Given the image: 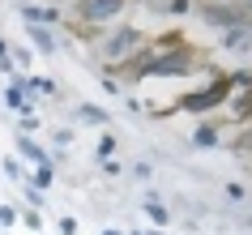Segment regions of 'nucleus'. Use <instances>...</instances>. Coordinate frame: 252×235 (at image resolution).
Segmentation results:
<instances>
[{"instance_id": "nucleus-1", "label": "nucleus", "mask_w": 252, "mask_h": 235, "mask_svg": "<svg viewBox=\"0 0 252 235\" xmlns=\"http://www.w3.org/2000/svg\"><path fill=\"white\" fill-rule=\"evenodd\" d=\"M124 73L133 81H146V77H175L180 81V77H192V73H210V60L192 43H184V34H162V39L146 43L141 56Z\"/></svg>"}, {"instance_id": "nucleus-2", "label": "nucleus", "mask_w": 252, "mask_h": 235, "mask_svg": "<svg viewBox=\"0 0 252 235\" xmlns=\"http://www.w3.org/2000/svg\"><path fill=\"white\" fill-rule=\"evenodd\" d=\"M141 47H146V34L137 26H111L107 39H103V47H98V56L107 60V73H124V68L141 56Z\"/></svg>"}, {"instance_id": "nucleus-3", "label": "nucleus", "mask_w": 252, "mask_h": 235, "mask_svg": "<svg viewBox=\"0 0 252 235\" xmlns=\"http://www.w3.org/2000/svg\"><path fill=\"white\" fill-rule=\"evenodd\" d=\"M231 94H235V81H231V73H218V77H210L205 86H197V90L180 94V111H192V116H205V111H218V107L231 103Z\"/></svg>"}, {"instance_id": "nucleus-4", "label": "nucleus", "mask_w": 252, "mask_h": 235, "mask_svg": "<svg viewBox=\"0 0 252 235\" xmlns=\"http://www.w3.org/2000/svg\"><path fill=\"white\" fill-rule=\"evenodd\" d=\"M124 4L128 0H77V22H86V26H107V22H116L120 13H124Z\"/></svg>"}, {"instance_id": "nucleus-5", "label": "nucleus", "mask_w": 252, "mask_h": 235, "mask_svg": "<svg viewBox=\"0 0 252 235\" xmlns=\"http://www.w3.org/2000/svg\"><path fill=\"white\" fill-rule=\"evenodd\" d=\"M201 17H205V26H214L218 34H222V30L239 26V22H244L248 13L239 9L235 0H205V4H201Z\"/></svg>"}, {"instance_id": "nucleus-6", "label": "nucleus", "mask_w": 252, "mask_h": 235, "mask_svg": "<svg viewBox=\"0 0 252 235\" xmlns=\"http://www.w3.org/2000/svg\"><path fill=\"white\" fill-rule=\"evenodd\" d=\"M30 99H34L30 73H13V77H9V86H4V103L13 107V111H22V116H34V111H30Z\"/></svg>"}, {"instance_id": "nucleus-7", "label": "nucleus", "mask_w": 252, "mask_h": 235, "mask_svg": "<svg viewBox=\"0 0 252 235\" xmlns=\"http://www.w3.org/2000/svg\"><path fill=\"white\" fill-rule=\"evenodd\" d=\"M218 43H222V52H252V17H244L239 26L222 30Z\"/></svg>"}, {"instance_id": "nucleus-8", "label": "nucleus", "mask_w": 252, "mask_h": 235, "mask_svg": "<svg viewBox=\"0 0 252 235\" xmlns=\"http://www.w3.org/2000/svg\"><path fill=\"white\" fill-rule=\"evenodd\" d=\"M17 154H22V163H34V167H43V163H56V158L47 154L39 141H34V133H17Z\"/></svg>"}, {"instance_id": "nucleus-9", "label": "nucleus", "mask_w": 252, "mask_h": 235, "mask_svg": "<svg viewBox=\"0 0 252 235\" xmlns=\"http://www.w3.org/2000/svg\"><path fill=\"white\" fill-rule=\"evenodd\" d=\"M26 34H30V43H34L43 56H56V34H52V26H43V22H26Z\"/></svg>"}, {"instance_id": "nucleus-10", "label": "nucleus", "mask_w": 252, "mask_h": 235, "mask_svg": "<svg viewBox=\"0 0 252 235\" xmlns=\"http://www.w3.org/2000/svg\"><path fill=\"white\" fill-rule=\"evenodd\" d=\"M231 120L235 124H252V86L231 94Z\"/></svg>"}, {"instance_id": "nucleus-11", "label": "nucleus", "mask_w": 252, "mask_h": 235, "mask_svg": "<svg viewBox=\"0 0 252 235\" xmlns=\"http://www.w3.org/2000/svg\"><path fill=\"white\" fill-rule=\"evenodd\" d=\"M22 22H43V26H56L60 13L56 9H39V4H22Z\"/></svg>"}, {"instance_id": "nucleus-12", "label": "nucleus", "mask_w": 252, "mask_h": 235, "mask_svg": "<svg viewBox=\"0 0 252 235\" xmlns=\"http://www.w3.org/2000/svg\"><path fill=\"white\" fill-rule=\"evenodd\" d=\"M222 141V133L214 129V124H201V129H192V145H201V150H210V145Z\"/></svg>"}, {"instance_id": "nucleus-13", "label": "nucleus", "mask_w": 252, "mask_h": 235, "mask_svg": "<svg viewBox=\"0 0 252 235\" xmlns=\"http://www.w3.org/2000/svg\"><path fill=\"white\" fill-rule=\"evenodd\" d=\"M146 218L154 222V227H167V222H171V214H167V205H162L158 197H146Z\"/></svg>"}, {"instance_id": "nucleus-14", "label": "nucleus", "mask_w": 252, "mask_h": 235, "mask_svg": "<svg viewBox=\"0 0 252 235\" xmlns=\"http://www.w3.org/2000/svg\"><path fill=\"white\" fill-rule=\"evenodd\" d=\"M22 193H26V205H34V209L47 205V188H39L34 180H22Z\"/></svg>"}, {"instance_id": "nucleus-15", "label": "nucleus", "mask_w": 252, "mask_h": 235, "mask_svg": "<svg viewBox=\"0 0 252 235\" xmlns=\"http://www.w3.org/2000/svg\"><path fill=\"white\" fill-rule=\"evenodd\" d=\"M77 120H86V124H111V116H107L103 107H94V103H81L77 107Z\"/></svg>"}, {"instance_id": "nucleus-16", "label": "nucleus", "mask_w": 252, "mask_h": 235, "mask_svg": "<svg viewBox=\"0 0 252 235\" xmlns=\"http://www.w3.org/2000/svg\"><path fill=\"white\" fill-rule=\"evenodd\" d=\"M30 180L39 184V188H52V184H56V163H43V167H34V175H30Z\"/></svg>"}, {"instance_id": "nucleus-17", "label": "nucleus", "mask_w": 252, "mask_h": 235, "mask_svg": "<svg viewBox=\"0 0 252 235\" xmlns=\"http://www.w3.org/2000/svg\"><path fill=\"white\" fill-rule=\"evenodd\" d=\"M231 150H235V154H244V158H252V124H244V133L231 141Z\"/></svg>"}, {"instance_id": "nucleus-18", "label": "nucleus", "mask_w": 252, "mask_h": 235, "mask_svg": "<svg viewBox=\"0 0 252 235\" xmlns=\"http://www.w3.org/2000/svg\"><path fill=\"white\" fill-rule=\"evenodd\" d=\"M30 86H34V94H39V99H56V94H60L52 77H30Z\"/></svg>"}, {"instance_id": "nucleus-19", "label": "nucleus", "mask_w": 252, "mask_h": 235, "mask_svg": "<svg viewBox=\"0 0 252 235\" xmlns=\"http://www.w3.org/2000/svg\"><path fill=\"white\" fill-rule=\"evenodd\" d=\"M22 227H26V231H43V218H39V209H34V205L22 209Z\"/></svg>"}, {"instance_id": "nucleus-20", "label": "nucleus", "mask_w": 252, "mask_h": 235, "mask_svg": "<svg viewBox=\"0 0 252 235\" xmlns=\"http://www.w3.org/2000/svg\"><path fill=\"white\" fill-rule=\"evenodd\" d=\"M4 175H9L13 184H22V180H26V175H22V163H17V158H4Z\"/></svg>"}, {"instance_id": "nucleus-21", "label": "nucleus", "mask_w": 252, "mask_h": 235, "mask_svg": "<svg viewBox=\"0 0 252 235\" xmlns=\"http://www.w3.org/2000/svg\"><path fill=\"white\" fill-rule=\"evenodd\" d=\"M17 218H22L17 205H0V227H17Z\"/></svg>"}, {"instance_id": "nucleus-22", "label": "nucleus", "mask_w": 252, "mask_h": 235, "mask_svg": "<svg viewBox=\"0 0 252 235\" xmlns=\"http://www.w3.org/2000/svg\"><path fill=\"white\" fill-rule=\"evenodd\" d=\"M188 9H192V0H167V13L171 17H184Z\"/></svg>"}, {"instance_id": "nucleus-23", "label": "nucleus", "mask_w": 252, "mask_h": 235, "mask_svg": "<svg viewBox=\"0 0 252 235\" xmlns=\"http://www.w3.org/2000/svg\"><path fill=\"white\" fill-rule=\"evenodd\" d=\"M94 154H98V158H111V154H116V137L107 133L103 141H98V150H94Z\"/></svg>"}, {"instance_id": "nucleus-24", "label": "nucleus", "mask_w": 252, "mask_h": 235, "mask_svg": "<svg viewBox=\"0 0 252 235\" xmlns=\"http://www.w3.org/2000/svg\"><path fill=\"white\" fill-rule=\"evenodd\" d=\"M43 129V120H34V116H22V124H17V133H39Z\"/></svg>"}, {"instance_id": "nucleus-25", "label": "nucleus", "mask_w": 252, "mask_h": 235, "mask_svg": "<svg viewBox=\"0 0 252 235\" xmlns=\"http://www.w3.org/2000/svg\"><path fill=\"white\" fill-rule=\"evenodd\" d=\"M244 197H248L244 184H226V201H244Z\"/></svg>"}, {"instance_id": "nucleus-26", "label": "nucleus", "mask_w": 252, "mask_h": 235, "mask_svg": "<svg viewBox=\"0 0 252 235\" xmlns=\"http://www.w3.org/2000/svg\"><path fill=\"white\" fill-rule=\"evenodd\" d=\"M56 227H60V235H77V218H60Z\"/></svg>"}, {"instance_id": "nucleus-27", "label": "nucleus", "mask_w": 252, "mask_h": 235, "mask_svg": "<svg viewBox=\"0 0 252 235\" xmlns=\"http://www.w3.org/2000/svg\"><path fill=\"white\" fill-rule=\"evenodd\" d=\"M103 171H107V175H120V171H124V167H120L116 158H103Z\"/></svg>"}, {"instance_id": "nucleus-28", "label": "nucleus", "mask_w": 252, "mask_h": 235, "mask_svg": "<svg viewBox=\"0 0 252 235\" xmlns=\"http://www.w3.org/2000/svg\"><path fill=\"white\" fill-rule=\"evenodd\" d=\"M235 4H239V9H244V13L252 17V0H235Z\"/></svg>"}, {"instance_id": "nucleus-29", "label": "nucleus", "mask_w": 252, "mask_h": 235, "mask_svg": "<svg viewBox=\"0 0 252 235\" xmlns=\"http://www.w3.org/2000/svg\"><path fill=\"white\" fill-rule=\"evenodd\" d=\"M103 235H128V231H120V227H103Z\"/></svg>"}, {"instance_id": "nucleus-30", "label": "nucleus", "mask_w": 252, "mask_h": 235, "mask_svg": "<svg viewBox=\"0 0 252 235\" xmlns=\"http://www.w3.org/2000/svg\"><path fill=\"white\" fill-rule=\"evenodd\" d=\"M0 56H9V43H4V39H0Z\"/></svg>"}, {"instance_id": "nucleus-31", "label": "nucleus", "mask_w": 252, "mask_h": 235, "mask_svg": "<svg viewBox=\"0 0 252 235\" xmlns=\"http://www.w3.org/2000/svg\"><path fill=\"white\" fill-rule=\"evenodd\" d=\"M141 235H162V231H141Z\"/></svg>"}, {"instance_id": "nucleus-32", "label": "nucleus", "mask_w": 252, "mask_h": 235, "mask_svg": "<svg viewBox=\"0 0 252 235\" xmlns=\"http://www.w3.org/2000/svg\"><path fill=\"white\" fill-rule=\"evenodd\" d=\"M128 235H141V231H128Z\"/></svg>"}]
</instances>
